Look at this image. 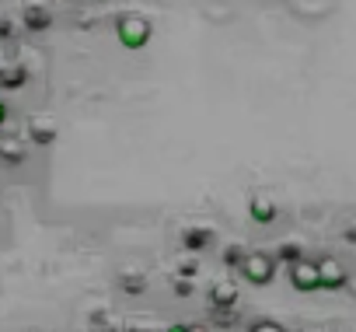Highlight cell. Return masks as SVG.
<instances>
[{
    "instance_id": "cell-1",
    "label": "cell",
    "mask_w": 356,
    "mask_h": 332,
    "mask_svg": "<svg viewBox=\"0 0 356 332\" xmlns=\"http://www.w3.org/2000/svg\"><path fill=\"white\" fill-rule=\"evenodd\" d=\"M154 35V25L147 15H136V11H122L115 18V39L122 42V49H143Z\"/></svg>"
},
{
    "instance_id": "cell-2",
    "label": "cell",
    "mask_w": 356,
    "mask_h": 332,
    "mask_svg": "<svg viewBox=\"0 0 356 332\" xmlns=\"http://www.w3.org/2000/svg\"><path fill=\"white\" fill-rule=\"evenodd\" d=\"M276 269H280V259H276L273 252H248L238 273H241L252 287H266V283L276 280Z\"/></svg>"
},
{
    "instance_id": "cell-3",
    "label": "cell",
    "mask_w": 356,
    "mask_h": 332,
    "mask_svg": "<svg viewBox=\"0 0 356 332\" xmlns=\"http://www.w3.org/2000/svg\"><path fill=\"white\" fill-rule=\"evenodd\" d=\"M286 276H290V287L300 290V294L321 290V273H318V262H311V259H300V262L286 266Z\"/></svg>"
},
{
    "instance_id": "cell-4",
    "label": "cell",
    "mask_w": 356,
    "mask_h": 332,
    "mask_svg": "<svg viewBox=\"0 0 356 332\" xmlns=\"http://www.w3.org/2000/svg\"><path fill=\"white\" fill-rule=\"evenodd\" d=\"M318 273H321V290H342L349 283V273L339 259H318Z\"/></svg>"
},
{
    "instance_id": "cell-5",
    "label": "cell",
    "mask_w": 356,
    "mask_h": 332,
    "mask_svg": "<svg viewBox=\"0 0 356 332\" xmlns=\"http://www.w3.org/2000/svg\"><path fill=\"white\" fill-rule=\"evenodd\" d=\"M248 217H252L255 224H273V221L280 217V207H276V200H273V196L255 193V196L248 200Z\"/></svg>"
},
{
    "instance_id": "cell-6",
    "label": "cell",
    "mask_w": 356,
    "mask_h": 332,
    "mask_svg": "<svg viewBox=\"0 0 356 332\" xmlns=\"http://www.w3.org/2000/svg\"><path fill=\"white\" fill-rule=\"evenodd\" d=\"M25 25L32 32H42V29L53 25V11H49L46 0H29V4H25Z\"/></svg>"
},
{
    "instance_id": "cell-7",
    "label": "cell",
    "mask_w": 356,
    "mask_h": 332,
    "mask_svg": "<svg viewBox=\"0 0 356 332\" xmlns=\"http://www.w3.org/2000/svg\"><path fill=\"white\" fill-rule=\"evenodd\" d=\"M29 140H35L39 147H49V143L56 140V126H53V119H46V116H32V119H29Z\"/></svg>"
},
{
    "instance_id": "cell-8",
    "label": "cell",
    "mask_w": 356,
    "mask_h": 332,
    "mask_svg": "<svg viewBox=\"0 0 356 332\" xmlns=\"http://www.w3.org/2000/svg\"><path fill=\"white\" fill-rule=\"evenodd\" d=\"M210 304L220 308V311L234 308V304H238V287H234L231 280H217V283L210 287Z\"/></svg>"
},
{
    "instance_id": "cell-9",
    "label": "cell",
    "mask_w": 356,
    "mask_h": 332,
    "mask_svg": "<svg viewBox=\"0 0 356 332\" xmlns=\"http://www.w3.org/2000/svg\"><path fill=\"white\" fill-rule=\"evenodd\" d=\"M29 154H25V143L22 140H0V161L4 164H22Z\"/></svg>"
},
{
    "instance_id": "cell-10",
    "label": "cell",
    "mask_w": 356,
    "mask_h": 332,
    "mask_svg": "<svg viewBox=\"0 0 356 332\" xmlns=\"http://www.w3.org/2000/svg\"><path fill=\"white\" fill-rule=\"evenodd\" d=\"M29 81V74H25V67H18V63H0V84L4 88H22Z\"/></svg>"
},
{
    "instance_id": "cell-11",
    "label": "cell",
    "mask_w": 356,
    "mask_h": 332,
    "mask_svg": "<svg viewBox=\"0 0 356 332\" xmlns=\"http://www.w3.org/2000/svg\"><path fill=\"white\" fill-rule=\"evenodd\" d=\"M186 248H203L207 242H210V231H186Z\"/></svg>"
},
{
    "instance_id": "cell-12",
    "label": "cell",
    "mask_w": 356,
    "mask_h": 332,
    "mask_svg": "<svg viewBox=\"0 0 356 332\" xmlns=\"http://www.w3.org/2000/svg\"><path fill=\"white\" fill-rule=\"evenodd\" d=\"M248 332H286V329L280 322H273V318H259V322L248 325Z\"/></svg>"
},
{
    "instance_id": "cell-13",
    "label": "cell",
    "mask_w": 356,
    "mask_h": 332,
    "mask_svg": "<svg viewBox=\"0 0 356 332\" xmlns=\"http://www.w3.org/2000/svg\"><path fill=\"white\" fill-rule=\"evenodd\" d=\"M8 116H11V109H8V102H4V98H0V129L8 126Z\"/></svg>"
},
{
    "instance_id": "cell-14",
    "label": "cell",
    "mask_w": 356,
    "mask_h": 332,
    "mask_svg": "<svg viewBox=\"0 0 356 332\" xmlns=\"http://www.w3.org/2000/svg\"><path fill=\"white\" fill-rule=\"evenodd\" d=\"M175 290H178V297H189L193 283H186V280H178V283H175Z\"/></svg>"
},
{
    "instance_id": "cell-15",
    "label": "cell",
    "mask_w": 356,
    "mask_h": 332,
    "mask_svg": "<svg viewBox=\"0 0 356 332\" xmlns=\"http://www.w3.org/2000/svg\"><path fill=\"white\" fill-rule=\"evenodd\" d=\"M161 332H189V325H186V322H171V325L161 329Z\"/></svg>"
},
{
    "instance_id": "cell-16",
    "label": "cell",
    "mask_w": 356,
    "mask_h": 332,
    "mask_svg": "<svg viewBox=\"0 0 356 332\" xmlns=\"http://www.w3.org/2000/svg\"><path fill=\"white\" fill-rule=\"evenodd\" d=\"M346 242H349V245H356V221L346 228Z\"/></svg>"
},
{
    "instance_id": "cell-17",
    "label": "cell",
    "mask_w": 356,
    "mask_h": 332,
    "mask_svg": "<svg viewBox=\"0 0 356 332\" xmlns=\"http://www.w3.org/2000/svg\"><path fill=\"white\" fill-rule=\"evenodd\" d=\"M91 332H119V329H112V325H108V322H98V325H95V329H91Z\"/></svg>"
},
{
    "instance_id": "cell-18",
    "label": "cell",
    "mask_w": 356,
    "mask_h": 332,
    "mask_svg": "<svg viewBox=\"0 0 356 332\" xmlns=\"http://www.w3.org/2000/svg\"><path fill=\"white\" fill-rule=\"evenodd\" d=\"M4 35H11V25H8L4 18H0V39H4Z\"/></svg>"
},
{
    "instance_id": "cell-19",
    "label": "cell",
    "mask_w": 356,
    "mask_h": 332,
    "mask_svg": "<svg viewBox=\"0 0 356 332\" xmlns=\"http://www.w3.org/2000/svg\"><path fill=\"white\" fill-rule=\"evenodd\" d=\"M189 332H213V329H210V325H200V322H196V325H189Z\"/></svg>"
},
{
    "instance_id": "cell-20",
    "label": "cell",
    "mask_w": 356,
    "mask_h": 332,
    "mask_svg": "<svg viewBox=\"0 0 356 332\" xmlns=\"http://www.w3.org/2000/svg\"><path fill=\"white\" fill-rule=\"evenodd\" d=\"M129 332H161V329H129Z\"/></svg>"
}]
</instances>
